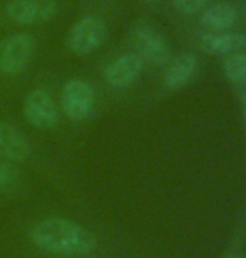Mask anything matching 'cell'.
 Returning a JSON list of instances; mask_svg holds the SVG:
<instances>
[{"instance_id": "obj_1", "label": "cell", "mask_w": 246, "mask_h": 258, "mask_svg": "<svg viewBox=\"0 0 246 258\" xmlns=\"http://www.w3.org/2000/svg\"><path fill=\"white\" fill-rule=\"evenodd\" d=\"M39 250L57 256H86L96 250L97 240L86 226L67 218H45L30 231Z\"/></svg>"}, {"instance_id": "obj_2", "label": "cell", "mask_w": 246, "mask_h": 258, "mask_svg": "<svg viewBox=\"0 0 246 258\" xmlns=\"http://www.w3.org/2000/svg\"><path fill=\"white\" fill-rule=\"evenodd\" d=\"M107 39V25L102 19L87 15L77 20L69 30L67 47L74 55H89L96 52Z\"/></svg>"}, {"instance_id": "obj_3", "label": "cell", "mask_w": 246, "mask_h": 258, "mask_svg": "<svg viewBox=\"0 0 246 258\" xmlns=\"http://www.w3.org/2000/svg\"><path fill=\"white\" fill-rule=\"evenodd\" d=\"M35 40L32 35L19 32L0 40V74L15 76L32 59Z\"/></svg>"}, {"instance_id": "obj_4", "label": "cell", "mask_w": 246, "mask_h": 258, "mask_svg": "<svg viewBox=\"0 0 246 258\" xmlns=\"http://www.w3.org/2000/svg\"><path fill=\"white\" fill-rule=\"evenodd\" d=\"M60 104L65 117L72 122L87 119L96 106V92L89 82L84 79H70L64 84Z\"/></svg>"}, {"instance_id": "obj_5", "label": "cell", "mask_w": 246, "mask_h": 258, "mask_svg": "<svg viewBox=\"0 0 246 258\" xmlns=\"http://www.w3.org/2000/svg\"><path fill=\"white\" fill-rule=\"evenodd\" d=\"M134 45L137 49V55L142 62H149L156 67H164L171 60V47L162 35L141 20L134 29Z\"/></svg>"}, {"instance_id": "obj_6", "label": "cell", "mask_w": 246, "mask_h": 258, "mask_svg": "<svg viewBox=\"0 0 246 258\" xmlns=\"http://www.w3.org/2000/svg\"><path fill=\"white\" fill-rule=\"evenodd\" d=\"M55 0H10L5 5V15L15 25L45 24L57 15Z\"/></svg>"}, {"instance_id": "obj_7", "label": "cell", "mask_w": 246, "mask_h": 258, "mask_svg": "<svg viewBox=\"0 0 246 258\" xmlns=\"http://www.w3.org/2000/svg\"><path fill=\"white\" fill-rule=\"evenodd\" d=\"M24 117L37 129H52L59 124V109L45 89L30 91L24 101Z\"/></svg>"}, {"instance_id": "obj_8", "label": "cell", "mask_w": 246, "mask_h": 258, "mask_svg": "<svg viewBox=\"0 0 246 258\" xmlns=\"http://www.w3.org/2000/svg\"><path fill=\"white\" fill-rule=\"evenodd\" d=\"M142 67H144V62H142V59L136 52L124 54L121 57L114 59L106 67L104 79L114 89H124V87L134 84L136 79L142 72Z\"/></svg>"}, {"instance_id": "obj_9", "label": "cell", "mask_w": 246, "mask_h": 258, "mask_svg": "<svg viewBox=\"0 0 246 258\" xmlns=\"http://www.w3.org/2000/svg\"><path fill=\"white\" fill-rule=\"evenodd\" d=\"M32 148L27 138L14 124L0 121V156L12 163H22L30 158Z\"/></svg>"}, {"instance_id": "obj_10", "label": "cell", "mask_w": 246, "mask_h": 258, "mask_svg": "<svg viewBox=\"0 0 246 258\" xmlns=\"http://www.w3.org/2000/svg\"><path fill=\"white\" fill-rule=\"evenodd\" d=\"M196 55L191 52H184L178 55L176 59H171L162 76L164 87L168 91H179L184 86H188V82L193 79L194 72H196Z\"/></svg>"}, {"instance_id": "obj_11", "label": "cell", "mask_w": 246, "mask_h": 258, "mask_svg": "<svg viewBox=\"0 0 246 258\" xmlns=\"http://www.w3.org/2000/svg\"><path fill=\"white\" fill-rule=\"evenodd\" d=\"M199 45L206 54L229 55L244 47L246 35L239 32H206L199 40Z\"/></svg>"}, {"instance_id": "obj_12", "label": "cell", "mask_w": 246, "mask_h": 258, "mask_svg": "<svg viewBox=\"0 0 246 258\" xmlns=\"http://www.w3.org/2000/svg\"><path fill=\"white\" fill-rule=\"evenodd\" d=\"M238 20V10L229 4H214L204 9L201 15V24L211 32H223L233 27Z\"/></svg>"}, {"instance_id": "obj_13", "label": "cell", "mask_w": 246, "mask_h": 258, "mask_svg": "<svg viewBox=\"0 0 246 258\" xmlns=\"http://www.w3.org/2000/svg\"><path fill=\"white\" fill-rule=\"evenodd\" d=\"M223 72L231 86L241 87L246 84V54L233 52L226 55L223 60Z\"/></svg>"}, {"instance_id": "obj_14", "label": "cell", "mask_w": 246, "mask_h": 258, "mask_svg": "<svg viewBox=\"0 0 246 258\" xmlns=\"http://www.w3.org/2000/svg\"><path fill=\"white\" fill-rule=\"evenodd\" d=\"M22 176L20 169L17 168V163L12 161H0V193H12L20 186Z\"/></svg>"}, {"instance_id": "obj_15", "label": "cell", "mask_w": 246, "mask_h": 258, "mask_svg": "<svg viewBox=\"0 0 246 258\" xmlns=\"http://www.w3.org/2000/svg\"><path fill=\"white\" fill-rule=\"evenodd\" d=\"M171 2L179 14L193 15V14L199 12V10L206 9L209 0H171Z\"/></svg>"}, {"instance_id": "obj_16", "label": "cell", "mask_w": 246, "mask_h": 258, "mask_svg": "<svg viewBox=\"0 0 246 258\" xmlns=\"http://www.w3.org/2000/svg\"><path fill=\"white\" fill-rule=\"evenodd\" d=\"M243 121L246 124V94L243 96Z\"/></svg>"}, {"instance_id": "obj_17", "label": "cell", "mask_w": 246, "mask_h": 258, "mask_svg": "<svg viewBox=\"0 0 246 258\" xmlns=\"http://www.w3.org/2000/svg\"><path fill=\"white\" fill-rule=\"evenodd\" d=\"M142 2H146V4H154V2H157V0H142Z\"/></svg>"}, {"instance_id": "obj_18", "label": "cell", "mask_w": 246, "mask_h": 258, "mask_svg": "<svg viewBox=\"0 0 246 258\" xmlns=\"http://www.w3.org/2000/svg\"><path fill=\"white\" fill-rule=\"evenodd\" d=\"M228 258H238V256H233V255H231V256H228Z\"/></svg>"}]
</instances>
